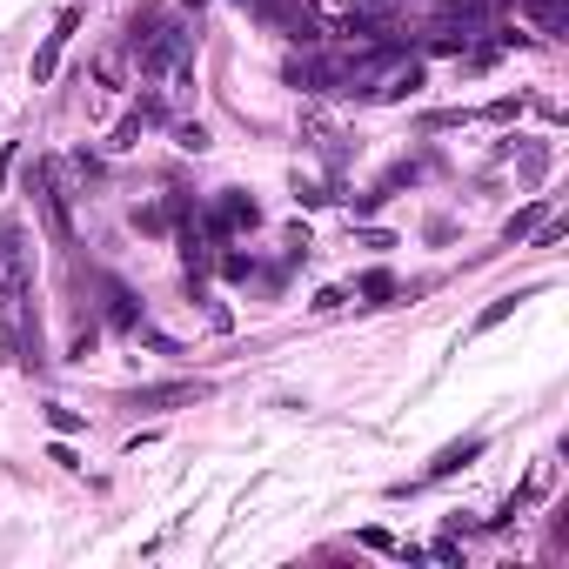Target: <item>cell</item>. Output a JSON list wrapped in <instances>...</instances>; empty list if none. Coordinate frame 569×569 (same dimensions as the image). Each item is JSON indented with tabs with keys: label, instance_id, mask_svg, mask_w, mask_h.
Segmentation results:
<instances>
[{
	"label": "cell",
	"instance_id": "22",
	"mask_svg": "<svg viewBox=\"0 0 569 569\" xmlns=\"http://www.w3.org/2000/svg\"><path fill=\"white\" fill-rule=\"evenodd\" d=\"M181 7H195V14H201V7H208V0H181Z\"/></svg>",
	"mask_w": 569,
	"mask_h": 569
},
{
	"label": "cell",
	"instance_id": "13",
	"mask_svg": "<svg viewBox=\"0 0 569 569\" xmlns=\"http://www.w3.org/2000/svg\"><path fill=\"white\" fill-rule=\"evenodd\" d=\"M134 228H141V235H168V228H175V201H148V208H134Z\"/></svg>",
	"mask_w": 569,
	"mask_h": 569
},
{
	"label": "cell",
	"instance_id": "12",
	"mask_svg": "<svg viewBox=\"0 0 569 569\" xmlns=\"http://www.w3.org/2000/svg\"><path fill=\"white\" fill-rule=\"evenodd\" d=\"M355 295H362V308H389V295H395V275H389V268H369V275L355 282Z\"/></svg>",
	"mask_w": 569,
	"mask_h": 569
},
{
	"label": "cell",
	"instance_id": "4",
	"mask_svg": "<svg viewBox=\"0 0 569 569\" xmlns=\"http://www.w3.org/2000/svg\"><path fill=\"white\" fill-rule=\"evenodd\" d=\"M0 268H7L14 295H34V248H27L21 221H0Z\"/></svg>",
	"mask_w": 569,
	"mask_h": 569
},
{
	"label": "cell",
	"instance_id": "16",
	"mask_svg": "<svg viewBox=\"0 0 569 569\" xmlns=\"http://www.w3.org/2000/svg\"><path fill=\"white\" fill-rule=\"evenodd\" d=\"M175 148L201 154V148H208V128H201V121H181V128H175Z\"/></svg>",
	"mask_w": 569,
	"mask_h": 569
},
{
	"label": "cell",
	"instance_id": "8",
	"mask_svg": "<svg viewBox=\"0 0 569 569\" xmlns=\"http://www.w3.org/2000/svg\"><path fill=\"white\" fill-rule=\"evenodd\" d=\"M74 27H81V7H61L54 34H47V41H41V54H34V88H41V81H54V67H61L67 41H74Z\"/></svg>",
	"mask_w": 569,
	"mask_h": 569
},
{
	"label": "cell",
	"instance_id": "1",
	"mask_svg": "<svg viewBox=\"0 0 569 569\" xmlns=\"http://www.w3.org/2000/svg\"><path fill=\"white\" fill-rule=\"evenodd\" d=\"M128 47H134V61H141V74H181L188 54H195V34L181 21H161L154 7H141L128 21Z\"/></svg>",
	"mask_w": 569,
	"mask_h": 569
},
{
	"label": "cell",
	"instance_id": "2",
	"mask_svg": "<svg viewBox=\"0 0 569 569\" xmlns=\"http://www.w3.org/2000/svg\"><path fill=\"white\" fill-rule=\"evenodd\" d=\"M27 195L41 201V221H47V235L61 241V248H74V215H67V188H61V161H34L27 168Z\"/></svg>",
	"mask_w": 569,
	"mask_h": 569
},
{
	"label": "cell",
	"instance_id": "10",
	"mask_svg": "<svg viewBox=\"0 0 569 569\" xmlns=\"http://www.w3.org/2000/svg\"><path fill=\"white\" fill-rule=\"evenodd\" d=\"M215 275H221V282H255V275H262V262H255L248 248H228V241H221V255H215Z\"/></svg>",
	"mask_w": 569,
	"mask_h": 569
},
{
	"label": "cell",
	"instance_id": "5",
	"mask_svg": "<svg viewBox=\"0 0 569 569\" xmlns=\"http://www.w3.org/2000/svg\"><path fill=\"white\" fill-rule=\"evenodd\" d=\"M161 121H168V101H161V94H141V101H134V108L121 114V128L108 134V148H114V154L141 148V134H148V128H161Z\"/></svg>",
	"mask_w": 569,
	"mask_h": 569
},
{
	"label": "cell",
	"instance_id": "17",
	"mask_svg": "<svg viewBox=\"0 0 569 569\" xmlns=\"http://www.w3.org/2000/svg\"><path fill=\"white\" fill-rule=\"evenodd\" d=\"M47 422H54V429H61V436H74V429H81V416H74V409H67V402H47Z\"/></svg>",
	"mask_w": 569,
	"mask_h": 569
},
{
	"label": "cell",
	"instance_id": "19",
	"mask_svg": "<svg viewBox=\"0 0 569 569\" xmlns=\"http://www.w3.org/2000/svg\"><path fill=\"white\" fill-rule=\"evenodd\" d=\"M342 302H349V288H322V295H315V302H308V308H315V315H335V308H342Z\"/></svg>",
	"mask_w": 569,
	"mask_h": 569
},
{
	"label": "cell",
	"instance_id": "9",
	"mask_svg": "<svg viewBox=\"0 0 569 569\" xmlns=\"http://www.w3.org/2000/svg\"><path fill=\"white\" fill-rule=\"evenodd\" d=\"M94 282H101V308H108L114 329H121V335L141 329V302H134V288L121 282V275H94Z\"/></svg>",
	"mask_w": 569,
	"mask_h": 569
},
{
	"label": "cell",
	"instance_id": "18",
	"mask_svg": "<svg viewBox=\"0 0 569 569\" xmlns=\"http://www.w3.org/2000/svg\"><path fill=\"white\" fill-rule=\"evenodd\" d=\"M549 168V148H523V181H543Z\"/></svg>",
	"mask_w": 569,
	"mask_h": 569
},
{
	"label": "cell",
	"instance_id": "21",
	"mask_svg": "<svg viewBox=\"0 0 569 569\" xmlns=\"http://www.w3.org/2000/svg\"><path fill=\"white\" fill-rule=\"evenodd\" d=\"M429 556H436V563H462V549H456V536H442V543H429Z\"/></svg>",
	"mask_w": 569,
	"mask_h": 569
},
{
	"label": "cell",
	"instance_id": "7",
	"mask_svg": "<svg viewBox=\"0 0 569 569\" xmlns=\"http://www.w3.org/2000/svg\"><path fill=\"white\" fill-rule=\"evenodd\" d=\"M482 449H489V442H482V436H462V442H449V449H442V456H436V462H429V469H422V476H416V482H395L389 496H409V489H422V482H442V476H456L462 462H476V456H482Z\"/></svg>",
	"mask_w": 569,
	"mask_h": 569
},
{
	"label": "cell",
	"instance_id": "14",
	"mask_svg": "<svg viewBox=\"0 0 569 569\" xmlns=\"http://www.w3.org/2000/svg\"><path fill=\"white\" fill-rule=\"evenodd\" d=\"M536 221H543V201H529V208H516V215H509V228H503V241H523V235H536Z\"/></svg>",
	"mask_w": 569,
	"mask_h": 569
},
{
	"label": "cell",
	"instance_id": "23",
	"mask_svg": "<svg viewBox=\"0 0 569 569\" xmlns=\"http://www.w3.org/2000/svg\"><path fill=\"white\" fill-rule=\"evenodd\" d=\"M235 7H241V14H248V7H255V0H235Z\"/></svg>",
	"mask_w": 569,
	"mask_h": 569
},
{
	"label": "cell",
	"instance_id": "20",
	"mask_svg": "<svg viewBox=\"0 0 569 569\" xmlns=\"http://www.w3.org/2000/svg\"><path fill=\"white\" fill-rule=\"evenodd\" d=\"M362 543H369V549H389V556H402V543H395L389 529H362Z\"/></svg>",
	"mask_w": 569,
	"mask_h": 569
},
{
	"label": "cell",
	"instance_id": "6",
	"mask_svg": "<svg viewBox=\"0 0 569 569\" xmlns=\"http://www.w3.org/2000/svg\"><path fill=\"white\" fill-rule=\"evenodd\" d=\"M208 382H148V389L121 395V409H181V402H208Z\"/></svg>",
	"mask_w": 569,
	"mask_h": 569
},
{
	"label": "cell",
	"instance_id": "3",
	"mask_svg": "<svg viewBox=\"0 0 569 569\" xmlns=\"http://www.w3.org/2000/svg\"><path fill=\"white\" fill-rule=\"evenodd\" d=\"M255 221H262V208L228 188V195H215V208L201 215V228H208L215 241H235V235H255Z\"/></svg>",
	"mask_w": 569,
	"mask_h": 569
},
{
	"label": "cell",
	"instance_id": "11",
	"mask_svg": "<svg viewBox=\"0 0 569 569\" xmlns=\"http://www.w3.org/2000/svg\"><path fill=\"white\" fill-rule=\"evenodd\" d=\"M529 295H536V288H516V295H496V302H489V308L476 315V335H489L496 322H509V315H516V308H523Z\"/></svg>",
	"mask_w": 569,
	"mask_h": 569
},
{
	"label": "cell",
	"instance_id": "15",
	"mask_svg": "<svg viewBox=\"0 0 569 569\" xmlns=\"http://www.w3.org/2000/svg\"><path fill=\"white\" fill-rule=\"evenodd\" d=\"M295 201H302V208H329V188H322V181H308V175H295Z\"/></svg>",
	"mask_w": 569,
	"mask_h": 569
}]
</instances>
